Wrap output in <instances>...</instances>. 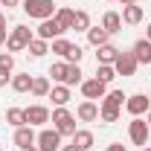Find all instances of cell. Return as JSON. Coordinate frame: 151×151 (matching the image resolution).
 <instances>
[{
    "instance_id": "15",
    "label": "cell",
    "mask_w": 151,
    "mask_h": 151,
    "mask_svg": "<svg viewBox=\"0 0 151 151\" xmlns=\"http://www.w3.org/2000/svg\"><path fill=\"white\" fill-rule=\"evenodd\" d=\"M47 99H52V105H55V108H64V105L73 99V93H70V87H67V84H58V87H52V90H50V96H47Z\"/></svg>"
},
{
    "instance_id": "32",
    "label": "cell",
    "mask_w": 151,
    "mask_h": 151,
    "mask_svg": "<svg viewBox=\"0 0 151 151\" xmlns=\"http://www.w3.org/2000/svg\"><path fill=\"white\" fill-rule=\"evenodd\" d=\"M12 67H15V55L12 52H0V70L12 73Z\"/></svg>"
},
{
    "instance_id": "41",
    "label": "cell",
    "mask_w": 151,
    "mask_h": 151,
    "mask_svg": "<svg viewBox=\"0 0 151 151\" xmlns=\"http://www.w3.org/2000/svg\"><path fill=\"white\" fill-rule=\"evenodd\" d=\"M20 151H38V148H35V145H29V148H20Z\"/></svg>"
},
{
    "instance_id": "42",
    "label": "cell",
    "mask_w": 151,
    "mask_h": 151,
    "mask_svg": "<svg viewBox=\"0 0 151 151\" xmlns=\"http://www.w3.org/2000/svg\"><path fill=\"white\" fill-rule=\"evenodd\" d=\"M148 125H151V111H148Z\"/></svg>"
},
{
    "instance_id": "37",
    "label": "cell",
    "mask_w": 151,
    "mask_h": 151,
    "mask_svg": "<svg viewBox=\"0 0 151 151\" xmlns=\"http://www.w3.org/2000/svg\"><path fill=\"white\" fill-rule=\"evenodd\" d=\"M0 29H6V15L0 12Z\"/></svg>"
},
{
    "instance_id": "30",
    "label": "cell",
    "mask_w": 151,
    "mask_h": 151,
    "mask_svg": "<svg viewBox=\"0 0 151 151\" xmlns=\"http://www.w3.org/2000/svg\"><path fill=\"white\" fill-rule=\"evenodd\" d=\"M70 47H73V44H70V41H64V38H55V41H52V47H50V50H52V52H55V55H61V58H67V52H70Z\"/></svg>"
},
{
    "instance_id": "39",
    "label": "cell",
    "mask_w": 151,
    "mask_h": 151,
    "mask_svg": "<svg viewBox=\"0 0 151 151\" xmlns=\"http://www.w3.org/2000/svg\"><path fill=\"white\" fill-rule=\"evenodd\" d=\"M145 38H148V41H151V23H148V26H145Z\"/></svg>"
},
{
    "instance_id": "5",
    "label": "cell",
    "mask_w": 151,
    "mask_h": 151,
    "mask_svg": "<svg viewBox=\"0 0 151 151\" xmlns=\"http://www.w3.org/2000/svg\"><path fill=\"white\" fill-rule=\"evenodd\" d=\"M128 137H131L134 145H148V137H151V125L145 119H139V116H134V122H128Z\"/></svg>"
},
{
    "instance_id": "1",
    "label": "cell",
    "mask_w": 151,
    "mask_h": 151,
    "mask_svg": "<svg viewBox=\"0 0 151 151\" xmlns=\"http://www.w3.org/2000/svg\"><path fill=\"white\" fill-rule=\"evenodd\" d=\"M125 99H128V96L122 93V90H111V93H105L102 108H99V119H102V122H116V119H119V108L125 105Z\"/></svg>"
},
{
    "instance_id": "9",
    "label": "cell",
    "mask_w": 151,
    "mask_h": 151,
    "mask_svg": "<svg viewBox=\"0 0 151 151\" xmlns=\"http://www.w3.org/2000/svg\"><path fill=\"white\" fill-rule=\"evenodd\" d=\"M64 35V29H61V23L55 18H47L41 20V26H38V38H44V41H55V38Z\"/></svg>"
},
{
    "instance_id": "36",
    "label": "cell",
    "mask_w": 151,
    "mask_h": 151,
    "mask_svg": "<svg viewBox=\"0 0 151 151\" xmlns=\"http://www.w3.org/2000/svg\"><path fill=\"white\" fill-rule=\"evenodd\" d=\"M6 41H9V32H6V29H0V44H6Z\"/></svg>"
},
{
    "instance_id": "38",
    "label": "cell",
    "mask_w": 151,
    "mask_h": 151,
    "mask_svg": "<svg viewBox=\"0 0 151 151\" xmlns=\"http://www.w3.org/2000/svg\"><path fill=\"white\" fill-rule=\"evenodd\" d=\"M61 151H78V148H76L73 142H70V145H64V148H61Z\"/></svg>"
},
{
    "instance_id": "34",
    "label": "cell",
    "mask_w": 151,
    "mask_h": 151,
    "mask_svg": "<svg viewBox=\"0 0 151 151\" xmlns=\"http://www.w3.org/2000/svg\"><path fill=\"white\" fill-rule=\"evenodd\" d=\"M108 151H128V148H125L122 142H111V145H108Z\"/></svg>"
},
{
    "instance_id": "20",
    "label": "cell",
    "mask_w": 151,
    "mask_h": 151,
    "mask_svg": "<svg viewBox=\"0 0 151 151\" xmlns=\"http://www.w3.org/2000/svg\"><path fill=\"white\" fill-rule=\"evenodd\" d=\"M73 145L78 151H90L93 148V131H76L73 134Z\"/></svg>"
},
{
    "instance_id": "26",
    "label": "cell",
    "mask_w": 151,
    "mask_h": 151,
    "mask_svg": "<svg viewBox=\"0 0 151 151\" xmlns=\"http://www.w3.org/2000/svg\"><path fill=\"white\" fill-rule=\"evenodd\" d=\"M108 38H111V35H108L102 26H90V29H87V41H90L93 47H102V44H108Z\"/></svg>"
},
{
    "instance_id": "40",
    "label": "cell",
    "mask_w": 151,
    "mask_h": 151,
    "mask_svg": "<svg viewBox=\"0 0 151 151\" xmlns=\"http://www.w3.org/2000/svg\"><path fill=\"white\" fill-rule=\"evenodd\" d=\"M119 3H122V6H131V3H137V0H119Z\"/></svg>"
},
{
    "instance_id": "24",
    "label": "cell",
    "mask_w": 151,
    "mask_h": 151,
    "mask_svg": "<svg viewBox=\"0 0 151 151\" xmlns=\"http://www.w3.org/2000/svg\"><path fill=\"white\" fill-rule=\"evenodd\" d=\"M81 67H78V64H67V78H64V84H67V87H76V84H81V81H84V78H81Z\"/></svg>"
},
{
    "instance_id": "16",
    "label": "cell",
    "mask_w": 151,
    "mask_h": 151,
    "mask_svg": "<svg viewBox=\"0 0 151 151\" xmlns=\"http://www.w3.org/2000/svg\"><path fill=\"white\" fill-rule=\"evenodd\" d=\"M99 52H96V64H113L116 55H119V50L111 47V44H102V47H96Z\"/></svg>"
},
{
    "instance_id": "3",
    "label": "cell",
    "mask_w": 151,
    "mask_h": 151,
    "mask_svg": "<svg viewBox=\"0 0 151 151\" xmlns=\"http://www.w3.org/2000/svg\"><path fill=\"white\" fill-rule=\"evenodd\" d=\"M32 29L29 26H15L12 32H9V41H6V50L9 52H23L26 47H29V41H32Z\"/></svg>"
},
{
    "instance_id": "7",
    "label": "cell",
    "mask_w": 151,
    "mask_h": 151,
    "mask_svg": "<svg viewBox=\"0 0 151 151\" xmlns=\"http://www.w3.org/2000/svg\"><path fill=\"white\" fill-rule=\"evenodd\" d=\"M137 67H139V61H137V55H134V52H119V55H116V61H113L116 76H134V73H137Z\"/></svg>"
},
{
    "instance_id": "14",
    "label": "cell",
    "mask_w": 151,
    "mask_h": 151,
    "mask_svg": "<svg viewBox=\"0 0 151 151\" xmlns=\"http://www.w3.org/2000/svg\"><path fill=\"white\" fill-rule=\"evenodd\" d=\"M131 52L137 55V61H139V64H151V41H148V38H139V41L134 44Z\"/></svg>"
},
{
    "instance_id": "28",
    "label": "cell",
    "mask_w": 151,
    "mask_h": 151,
    "mask_svg": "<svg viewBox=\"0 0 151 151\" xmlns=\"http://www.w3.org/2000/svg\"><path fill=\"white\" fill-rule=\"evenodd\" d=\"M73 29L76 32H87V29H90V15L78 9V12L73 15Z\"/></svg>"
},
{
    "instance_id": "2",
    "label": "cell",
    "mask_w": 151,
    "mask_h": 151,
    "mask_svg": "<svg viewBox=\"0 0 151 151\" xmlns=\"http://www.w3.org/2000/svg\"><path fill=\"white\" fill-rule=\"evenodd\" d=\"M29 18L35 20H47V18H55V3L52 0H23V6H20Z\"/></svg>"
},
{
    "instance_id": "18",
    "label": "cell",
    "mask_w": 151,
    "mask_h": 151,
    "mask_svg": "<svg viewBox=\"0 0 151 151\" xmlns=\"http://www.w3.org/2000/svg\"><path fill=\"white\" fill-rule=\"evenodd\" d=\"M32 78H35V76H29V73L12 76V90H15V93H29V90H32Z\"/></svg>"
},
{
    "instance_id": "45",
    "label": "cell",
    "mask_w": 151,
    "mask_h": 151,
    "mask_svg": "<svg viewBox=\"0 0 151 151\" xmlns=\"http://www.w3.org/2000/svg\"><path fill=\"white\" fill-rule=\"evenodd\" d=\"M111 3H113V0H111Z\"/></svg>"
},
{
    "instance_id": "11",
    "label": "cell",
    "mask_w": 151,
    "mask_h": 151,
    "mask_svg": "<svg viewBox=\"0 0 151 151\" xmlns=\"http://www.w3.org/2000/svg\"><path fill=\"white\" fill-rule=\"evenodd\" d=\"M38 134L32 131V125H20V128H15V145L18 148H29V145H35Z\"/></svg>"
},
{
    "instance_id": "46",
    "label": "cell",
    "mask_w": 151,
    "mask_h": 151,
    "mask_svg": "<svg viewBox=\"0 0 151 151\" xmlns=\"http://www.w3.org/2000/svg\"><path fill=\"white\" fill-rule=\"evenodd\" d=\"M90 151H93V148H90Z\"/></svg>"
},
{
    "instance_id": "44",
    "label": "cell",
    "mask_w": 151,
    "mask_h": 151,
    "mask_svg": "<svg viewBox=\"0 0 151 151\" xmlns=\"http://www.w3.org/2000/svg\"><path fill=\"white\" fill-rule=\"evenodd\" d=\"M142 151H151V148H142Z\"/></svg>"
},
{
    "instance_id": "27",
    "label": "cell",
    "mask_w": 151,
    "mask_h": 151,
    "mask_svg": "<svg viewBox=\"0 0 151 151\" xmlns=\"http://www.w3.org/2000/svg\"><path fill=\"white\" fill-rule=\"evenodd\" d=\"M96 78H99V81H105V84H111L113 78H116L113 64H96Z\"/></svg>"
},
{
    "instance_id": "31",
    "label": "cell",
    "mask_w": 151,
    "mask_h": 151,
    "mask_svg": "<svg viewBox=\"0 0 151 151\" xmlns=\"http://www.w3.org/2000/svg\"><path fill=\"white\" fill-rule=\"evenodd\" d=\"M81 55H84V50H81L78 44H73V47H70V52H67V64H78Z\"/></svg>"
},
{
    "instance_id": "33",
    "label": "cell",
    "mask_w": 151,
    "mask_h": 151,
    "mask_svg": "<svg viewBox=\"0 0 151 151\" xmlns=\"http://www.w3.org/2000/svg\"><path fill=\"white\" fill-rule=\"evenodd\" d=\"M6 84H12V76L6 73V70H0V87H6Z\"/></svg>"
},
{
    "instance_id": "8",
    "label": "cell",
    "mask_w": 151,
    "mask_h": 151,
    "mask_svg": "<svg viewBox=\"0 0 151 151\" xmlns=\"http://www.w3.org/2000/svg\"><path fill=\"white\" fill-rule=\"evenodd\" d=\"M81 93H84V99H105V93H108V84L105 81H99V78H84L81 81Z\"/></svg>"
},
{
    "instance_id": "12",
    "label": "cell",
    "mask_w": 151,
    "mask_h": 151,
    "mask_svg": "<svg viewBox=\"0 0 151 151\" xmlns=\"http://www.w3.org/2000/svg\"><path fill=\"white\" fill-rule=\"evenodd\" d=\"M50 122V111L44 105H29L26 108V125H44Z\"/></svg>"
},
{
    "instance_id": "29",
    "label": "cell",
    "mask_w": 151,
    "mask_h": 151,
    "mask_svg": "<svg viewBox=\"0 0 151 151\" xmlns=\"http://www.w3.org/2000/svg\"><path fill=\"white\" fill-rule=\"evenodd\" d=\"M50 76H52V81L64 84V78H67V61H58V64H52V67H50Z\"/></svg>"
},
{
    "instance_id": "10",
    "label": "cell",
    "mask_w": 151,
    "mask_h": 151,
    "mask_svg": "<svg viewBox=\"0 0 151 151\" xmlns=\"http://www.w3.org/2000/svg\"><path fill=\"white\" fill-rule=\"evenodd\" d=\"M125 108H128V113H131V116H142V113H148L151 102L145 99V93H134V96H128V99H125Z\"/></svg>"
},
{
    "instance_id": "25",
    "label": "cell",
    "mask_w": 151,
    "mask_h": 151,
    "mask_svg": "<svg viewBox=\"0 0 151 151\" xmlns=\"http://www.w3.org/2000/svg\"><path fill=\"white\" fill-rule=\"evenodd\" d=\"M6 122L15 125V128L26 125V111H23V108H9V111H6Z\"/></svg>"
},
{
    "instance_id": "6",
    "label": "cell",
    "mask_w": 151,
    "mask_h": 151,
    "mask_svg": "<svg viewBox=\"0 0 151 151\" xmlns=\"http://www.w3.org/2000/svg\"><path fill=\"white\" fill-rule=\"evenodd\" d=\"M38 151H58L61 148V134L55 131V128H44V131L38 134V139H35Z\"/></svg>"
},
{
    "instance_id": "19",
    "label": "cell",
    "mask_w": 151,
    "mask_h": 151,
    "mask_svg": "<svg viewBox=\"0 0 151 151\" xmlns=\"http://www.w3.org/2000/svg\"><path fill=\"white\" fill-rule=\"evenodd\" d=\"M50 90H52V87H50V78H47V76H35V78H32V90H29L32 96L44 99V96H50Z\"/></svg>"
},
{
    "instance_id": "43",
    "label": "cell",
    "mask_w": 151,
    "mask_h": 151,
    "mask_svg": "<svg viewBox=\"0 0 151 151\" xmlns=\"http://www.w3.org/2000/svg\"><path fill=\"white\" fill-rule=\"evenodd\" d=\"M148 102H151V93H148Z\"/></svg>"
},
{
    "instance_id": "22",
    "label": "cell",
    "mask_w": 151,
    "mask_h": 151,
    "mask_svg": "<svg viewBox=\"0 0 151 151\" xmlns=\"http://www.w3.org/2000/svg\"><path fill=\"white\" fill-rule=\"evenodd\" d=\"M73 9H67V6H58L55 9V20L58 23H61V29H64V32H67V29H73Z\"/></svg>"
},
{
    "instance_id": "35",
    "label": "cell",
    "mask_w": 151,
    "mask_h": 151,
    "mask_svg": "<svg viewBox=\"0 0 151 151\" xmlns=\"http://www.w3.org/2000/svg\"><path fill=\"white\" fill-rule=\"evenodd\" d=\"M20 0H0V6H6V9H12V6H18Z\"/></svg>"
},
{
    "instance_id": "4",
    "label": "cell",
    "mask_w": 151,
    "mask_h": 151,
    "mask_svg": "<svg viewBox=\"0 0 151 151\" xmlns=\"http://www.w3.org/2000/svg\"><path fill=\"white\" fill-rule=\"evenodd\" d=\"M52 125H55V131L61 137H73L76 134V116L67 108H55L52 111Z\"/></svg>"
},
{
    "instance_id": "21",
    "label": "cell",
    "mask_w": 151,
    "mask_h": 151,
    "mask_svg": "<svg viewBox=\"0 0 151 151\" xmlns=\"http://www.w3.org/2000/svg\"><path fill=\"white\" fill-rule=\"evenodd\" d=\"M119 26H122V15H116V12H105V18H102V29L113 35V32H119Z\"/></svg>"
},
{
    "instance_id": "17",
    "label": "cell",
    "mask_w": 151,
    "mask_h": 151,
    "mask_svg": "<svg viewBox=\"0 0 151 151\" xmlns=\"http://www.w3.org/2000/svg\"><path fill=\"white\" fill-rule=\"evenodd\" d=\"M142 20V6L139 3H131V6H122V23H139Z\"/></svg>"
},
{
    "instance_id": "23",
    "label": "cell",
    "mask_w": 151,
    "mask_h": 151,
    "mask_svg": "<svg viewBox=\"0 0 151 151\" xmlns=\"http://www.w3.org/2000/svg\"><path fill=\"white\" fill-rule=\"evenodd\" d=\"M26 50H29V55H32V58H41V55H47V52H50V44H47L44 38H32Z\"/></svg>"
},
{
    "instance_id": "47",
    "label": "cell",
    "mask_w": 151,
    "mask_h": 151,
    "mask_svg": "<svg viewBox=\"0 0 151 151\" xmlns=\"http://www.w3.org/2000/svg\"><path fill=\"white\" fill-rule=\"evenodd\" d=\"M0 151H3V148H0Z\"/></svg>"
},
{
    "instance_id": "13",
    "label": "cell",
    "mask_w": 151,
    "mask_h": 151,
    "mask_svg": "<svg viewBox=\"0 0 151 151\" xmlns=\"http://www.w3.org/2000/svg\"><path fill=\"white\" fill-rule=\"evenodd\" d=\"M76 116H78L81 122H96V119H99V105L87 99V102H81V105L76 108Z\"/></svg>"
}]
</instances>
